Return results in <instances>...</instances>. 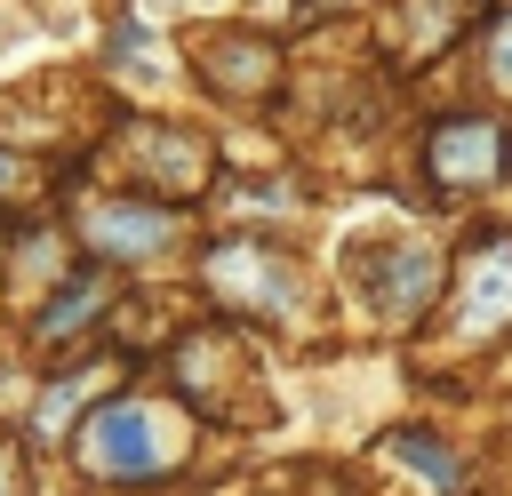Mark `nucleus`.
<instances>
[{
    "instance_id": "nucleus-1",
    "label": "nucleus",
    "mask_w": 512,
    "mask_h": 496,
    "mask_svg": "<svg viewBox=\"0 0 512 496\" xmlns=\"http://www.w3.org/2000/svg\"><path fill=\"white\" fill-rule=\"evenodd\" d=\"M184 448H192L184 416H176L168 400H152V392H120V400H104V408L80 424V464H88L96 480H120V488L168 480V472L184 464Z\"/></svg>"
},
{
    "instance_id": "nucleus-2",
    "label": "nucleus",
    "mask_w": 512,
    "mask_h": 496,
    "mask_svg": "<svg viewBox=\"0 0 512 496\" xmlns=\"http://www.w3.org/2000/svg\"><path fill=\"white\" fill-rule=\"evenodd\" d=\"M448 328H456L464 344H496V336H512V232H488V240L464 256Z\"/></svg>"
},
{
    "instance_id": "nucleus-3",
    "label": "nucleus",
    "mask_w": 512,
    "mask_h": 496,
    "mask_svg": "<svg viewBox=\"0 0 512 496\" xmlns=\"http://www.w3.org/2000/svg\"><path fill=\"white\" fill-rule=\"evenodd\" d=\"M184 232V208H160V200H88L80 208V240L112 264H152L160 248H176Z\"/></svg>"
},
{
    "instance_id": "nucleus-4",
    "label": "nucleus",
    "mask_w": 512,
    "mask_h": 496,
    "mask_svg": "<svg viewBox=\"0 0 512 496\" xmlns=\"http://www.w3.org/2000/svg\"><path fill=\"white\" fill-rule=\"evenodd\" d=\"M208 288L240 312H288L296 304V264L264 240H224V248H208Z\"/></svg>"
},
{
    "instance_id": "nucleus-5",
    "label": "nucleus",
    "mask_w": 512,
    "mask_h": 496,
    "mask_svg": "<svg viewBox=\"0 0 512 496\" xmlns=\"http://www.w3.org/2000/svg\"><path fill=\"white\" fill-rule=\"evenodd\" d=\"M424 168H432L448 192H480V184H496V168H504V136H496V120H480V112L440 120L432 144H424Z\"/></svg>"
},
{
    "instance_id": "nucleus-6",
    "label": "nucleus",
    "mask_w": 512,
    "mask_h": 496,
    "mask_svg": "<svg viewBox=\"0 0 512 496\" xmlns=\"http://www.w3.org/2000/svg\"><path fill=\"white\" fill-rule=\"evenodd\" d=\"M360 264H376V272H360V288H368V296H376L392 320L424 312V304H432V288H440V264H432V248H416V240L360 248Z\"/></svg>"
},
{
    "instance_id": "nucleus-7",
    "label": "nucleus",
    "mask_w": 512,
    "mask_h": 496,
    "mask_svg": "<svg viewBox=\"0 0 512 496\" xmlns=\"http://www.w3.org/2000/svg\"><path fill=\"white\" fill-rule=\"evenodd\" d=\"M384 456L408 472V480H424V488H440V496H456L464 488V464L440 448V440H424V432H400V440H384Z\"/></svg>"
},
{
    "instance_id": "nucleus-8",
    "label": "nucleus",
    "mask_w": 512,
    "mask_h": 496,
    "mask_svg": "<svg viewBox=\"0 0 512 496\" xmlns=\"http://www.w3.org/2000/svg\"><path fill=\"white\" fill-rule=\"evenodd\" d=\"M136 160H144L152 176H168L176 192L200 184V152H192V136H176V128H168V136H136Z\"/></svg>"
},
{
    "instance_id": "nucleus-9",
    "label": "nucleus",
    "mask_w": 512,
    "mask_h": 496,
    "mask_svg": "<svg viewBox=\"0 0 512 496\" xmlns=\"http://www.w3.org/2000/svg\"><path fill=\"white\" fill-rule=\"evenodd\" d=\"M104 296H112V280H80V288H72L56 312H40V328H32V336H40V344H64V336H72L88 312H104Z\"/></svg>"
},
{
    "instance_id": "nucleus-10",
    "label": "nucleus",
    "mask_w": 512,
    "mask_h": 496,
    "mask_svg": "<svg viewBox=\"0 0 512 496\" xmlns=\"http://www.w3.org/2000/svg\"><path fill=\"white\" fill-rule=\"evenodd\" d=\"M480 56H488V80H496V88H512V8L488 24V48H480Z\"/></svg>"
},
{
    "instance_id": "nucleus-11",
    "label": "nucleus",
    "mask_w": 512,
    "mask_h": 496,
    "mask_svg": "<svg viewBox=\"0 0 512 496\" xmlns=\"http://www.w3.org/2000/svg\"><path fill=\"white\" fill-rule=\"evenodd\" d=\"M16 184H24V168H16L8 152H0V192H16Z\"/></svg>"
},
{
    "instance_id": "nucleus-12",
    "label": "nucleus",
    "mask_w": 512,
    "mask_h": 496,
    "mask_svg": "<svg viewBox=\"0 0 512 496\" xmlns=\"http://www.w3.org/2000/svg\"><path fill=\"white\" fill-rule=\"evenodd\" d=\"M504 160H512V152H504Z\"/></svg>"
}]
</instances>
